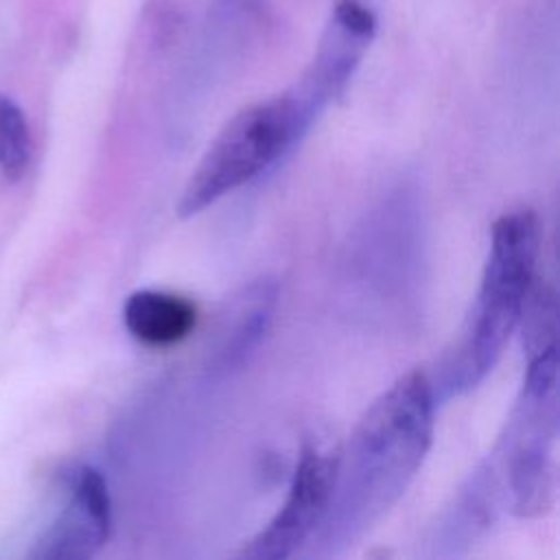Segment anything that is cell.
<instances>
[{"label": "cell", "instance_id": "1", "mask_svg": "<svg viewBox=\"0 0 560 560\" xmlns=\"http://www.w3.org/2000/svg\"><path fill=\"white\" fill-rule=\"evenodd\" d=\"M435 394L424 372L394 381L361 416L337 457L330 505L317 542L339 551L376 525L405 494L433 438Z\"/></svg>", "mask_w": 560, "mask_h": 560}, {"label": "cell", "instance_id": "2", "mask_svg": "<svg viewBox=\"0 0 560 560\" xmlns=\"http://www.w3.org/2000/svg\"><path fill=\"white\" fill-rule=\"evenodd\" d=\"M538 234V219L527 208L505 212L494 221L477 298L455 348L442 363L438 383H431L440 398L470 392L499 361L534 282Z\"/></svg>", "mask_w": 560, "mask_h": 560}, {"label": "cell", "instance_id": "3", "mask_svg": "<svg viewBox=\"0 0 560 560\" xmlns=\"http://www.w3.org/2000/svg\"><path fill=\"white\" fill-rule=\"evenodd\" d=\"M291 92L243 107L210 142L177 201L179 217H195L269 168L304 131Z\"/></svg>", "mask_w": 560, "mask_h": 560}, {"label": "cell", "instance_id": "4", "mask_svg": "<svg viewBox=\"0 0 560 560\" xmlns=\"http://www.w3.org/2000/svg\"><path fill=\"white\" fill-rule=\"evenodd\" d=\"M558 435V350L527 359L521 396L497 446L512 512L542 514L556 494L551 444Z\"/></svg>", "mask_w": 560, "mask_h": 560}, {"label": "cell", "instance_id": "5", "mask_svg": "<svg viewBox=\"0 0 560 560\" xmlns=\"http://www.w3.org/2000/svg\"><path fill=\"white\" fill-rule=\"evenodd\" d=\"M337 457L324 455L317 448H304L295 466L289 494L269 521L243 549L241 558L280 560L293 556L322 527L335 486Z\"/></svg>", "mask_w": 560, "mask_h": 560}, {"label": "cell", "instance_id": "6", "mask_svg": "<svg viewBox=\"0 0 560 560\" xmlns=\"http://www.w3.org/2000/svg\"><path fill=\"white\" fill-rule=\"evenodd\" d=\"M112 508L107 483L94 468H81L68 503L31 551L39 560H81L94 556L107 540Z\"/></svg>", "mask_w": 560, "mask_h": 560}, {"label": "cell", "instance_id": "7", "mask_svg": "<svg viewBox=\"0 0 560 560\" xmlns=\"http://www.w3.org/2000/svg\"><path fill=\"white\" fill-rule=\"evenodd\" d=\"M278 304V284L258 278L225 302L217 317L214 337L208 348L210 365L217 370L238 368L265 339Z\"/></svg>", "mask_w": 560, "mask_h": 560}, {"label": "cell", "instance_id": "8", "mask_svg": "<svg viewBox=\"0 0 560 560\" xmlns=\"http://www.w3.org/2000/svg\"><path fill=\"white\" fill-rule=\"evenodd\" d=\"M122 319L136 341L164 348L190 335L197 322V308L184 295L140 289L127 298Z\"/></svg>", "mask_w": 560, "mask_h": 560}, {"label": "cell", "instance_id": "9", "mask_svg": "<svg viewBox=\"0 0 560 560\" xmlns=\"http://www.w3.org/2000/svg\"><path fill=\"white\" fill-rule=\"evenodd\" d=\"M33 153L31 131L22 109L7 96H0V173L20 177Z\"/></svg>", "mask_w": 560, "mask_h": 560}]
</instances>
